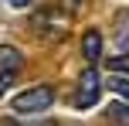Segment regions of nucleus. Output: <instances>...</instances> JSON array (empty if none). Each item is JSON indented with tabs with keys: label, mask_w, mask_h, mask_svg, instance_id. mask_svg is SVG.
Segmentation results:
<instances>
[{
	"label": "nucleus",
	"mask_w": 129,
	"mask_h": 126,
	"mask_svg": "<svg viewBox=\"0 0 129 126\" xmlns=\"http://www.w3.org/2000/svg\"><path fill=\"white\" fill-rule=\"evenodd\" d=\"M51 102H54V89L51 85H34V89H27V92H20L14 99V109L17 113H41Z\"/></svg>",
	"instance_id": "nucleus-1"
},
{
	"label": "nucleus",
	"mask_w": 129,
	"mask_h": 126,
	"mask_svg": "<svg viewBox=\"0 0 129 126\" xmlns=\"http://www.w3.org/2000/svg\"><path fill=\"white\" fill-rule=\"evenodd\" d=\"M99 92H102V82H99V72H95V65L92 68H85L82 72V79H78V92H75V109H92L99 102Z\"/></svg>",
	"instance_id": "nucleus-2"
},
{
	"label": "nucleus",
	"mask_w": 129,
	"mask_h": 126,
	"mask_svg": "<svg viewBox=\"0 0 129 126\" xmlns=\"http://www.w3.org/2000/svg\"><path fill=\"white\" fill-rule=\"evenodd\" d=\"M82 55L88 65H95L99 58H102V31H95V27H88V31L82 34Z\"/></svg>",
	"instance_id": "nucleus-3"
},
{
	"label": "nucleus",
	"mask_w": 129,
	"mask_h": 126,
	"mask_svg": "<svg viewBox=\"0 0 129 126\" xmlns=\"http://www.w3.org/2000/svg\"><path fill=\"white\" fill-rule=\"evenodd\" d=\"M0 65H4V72H14L20 65V51L17 48H0Z\"/></svg>",
	"instance_id": "nucleus-4"
},
{
	"label": "nucleus",
	"mask_w": 129,
	"mask_h": 126,
	"mask_svg": "<svg viewBox=\"0 0 129 126\" xmlns=\"http://www.w3.org/2000/svg\"><path fill=\"white\" fill-rule=\"evenodd\" d=\"M105 116H109V123H129V106H122V102H112V106L105 109Z\"/></svg>",
	"instance_id": "nucleus-5"
},
{
	"label": "nucleus",
	"mask_w": 129,
	"mask_h": 126,
	"mask_svg": "<svg viewBox=\"0 0 129 126\" xmlns=\"http://www.w3.org/2000/svg\"><path fill=\"white\" fill-rule=\"evenodd\" d=\"M109 89L119 95V99L129 102V79H122V75H109Z\"/></svg>",
	"instance_id": "nucleus-6"
},
{
	"label": "nucleus",
	"mask_w": 129,
	"mask_h": 126,
	"mask_svg": "<svg viewBox=\"0 0 129 126\" xmlns=\"http://www.w3.org/2000/svg\"><path fill=\"white\" fill-rule=\"evenodd\" d=\"M10 82H14V72H4V75H0V95L10 89Z\"/></svg>",
	"instance_id": "nucleus-7"
},
{
	"label": "nucleus",
	"mask_w": 129,
	"mask_h": 126,
	"mask_svg": "<svg viewBox=\"0 0 129 126\" xmlns=\"http://www.w3.org/2000/svg\"><path fill=\"white\" fill-rule=\"evenodd\" d=\"M109 65H112V68H122V72H129V58H112Z\"/></svg>",
	"instance_id": "nucleus-8"
},
{
	"label": "nucleus",
	"mask_w": 129,
	"mask_h": 126,
	"mask_svg": "<svg viewBox=\"0 0 129 126\" xmlns=\"http://www.w3.org/2000/svg\"><path fill=\"white\" fill-rule=\"evenodd\" d=\"M7 4H10V7H17V10H24V7L31 4V0H7Z\"/></svg>",
	"instance_id": "nucleus-9"
},
{
	"label": "nucleus",
	"mask_w": 129,
	"mask_h": 126,
	"mask_svg": "<svg viewBox=\"0 0 129 126\" xmlns=\"http://www.w3.org/2000/svg\"><path fill=\"white\" fill-rule=\"evenodd\" d=\"M68 4V10H75V7H82V0H64Z\"/></svg>",
	"instance_id": "nucleus-10"
}]
</instances>
